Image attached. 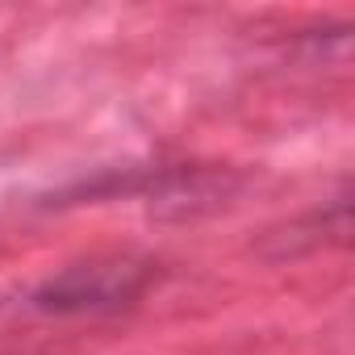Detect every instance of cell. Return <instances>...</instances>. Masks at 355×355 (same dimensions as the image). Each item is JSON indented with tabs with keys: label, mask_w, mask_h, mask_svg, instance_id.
I'll list each match as a JSON object with an SVG mask.
<instances>
[{
	"label": "cell",
	"mask_w": 355,
	"mask_h": 355,
	"mask_svg": "<svg viewBox=\"0 0 355 355\" xmlns=\"http://www.w3.org/2000/svg\"><path fill=\"white\" fill-rule=\"evenodd\" d=\"M146 280H150V263L142 259H92L42 284L34 301L38 309H55V313L109 309V305H125L130 297H138Z\"/></svg>",
	"instance_id": "obj_1"
}]
</instances>
